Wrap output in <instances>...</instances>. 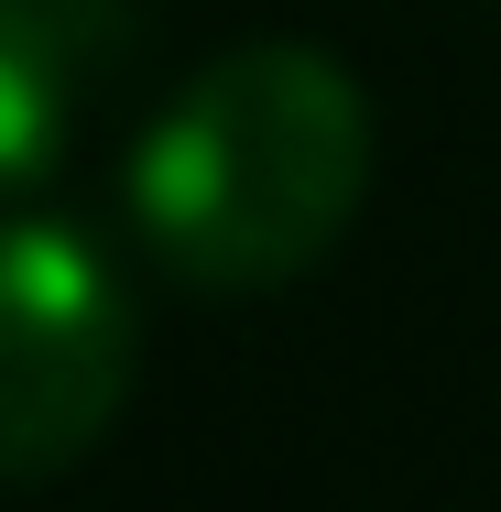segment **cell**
<instances>
[{
    "label": "cell",
    "mask_w": 501,
    "mask_h": 512,
    "mask_svg": "<svg viewBox=\"0 0 501 512\" xmlns=\"http://www.w3.org/2000/svg\"><path fill=\"white\" fill-rule=\"evenodd\" d=\"M371 186V109L316 44H240L131 153L142 240L218 295L305 273Z\"/></svg>",
    "instance_id": "obj_1"
},
{
    "label": "cell",
    "mask_w": 501,
    "mask_h": 512,
    "mask_svg": "<svg viewBox=\"0 0 501 512\" xmlns=\"http://www.w3.org/2000/svg\"><path fill=\"white\" fill-rule=\"evenodd\" d=\"M66 88H77V44L44 0H0V197L33 186L66 142Z\"/></svg>",
    "instance_id": "obj_3"
},
{
    "label": "cell",
    "mask_w": 501,
    "mask_h": 512,
    "mask_svg": "<svg viewBox=\"0 0 501 512\" xmlns=\"http://www.w3.org/2000/svg\"><path fill=\"white\" fill-rule=\"evenodd\" d=\"M131 393V306L55 218H0V491L55 480Z\"/></svg>",
    "instance_id": "obj_2"
}]
</instances>
